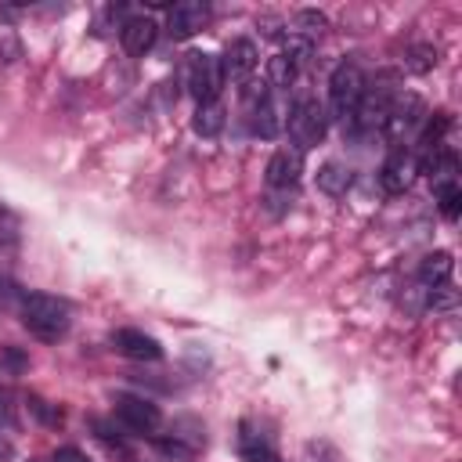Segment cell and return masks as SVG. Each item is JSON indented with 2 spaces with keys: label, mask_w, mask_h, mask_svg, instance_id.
Listing matches in <instances>:
<instances>
[{
  "label": "cell",
  "mask_w": 462,
  "mask_h": 462,
  "mask_svg": "<svg viewBox=\"0 0 462 462\" xmlns=\"http://www.w3.org/2000/svg\"><path fill=\"white\" fill-rule=\"evenodd\" d=\"M18 238H22V220H18V213L0 202V249H14Z\"/></svg>",
  "instance_id": "19"
},
{
  "label": "cell",
  "mask_w": 462,
  "mask_h": 462,
  "mask_svg": "<svg viewBox=\"0 0 462 462\" xmlns=\"http://www.w3.org/2000/svg\"><path fill=\"white\" fill-rule=\"evenodd\" d=\"M437 199H440V213H444L448 220H455V217H458V206H462V191H458V184H455V180L437 184Z\"/></svg>",
  "instance_id": "21"
},
{
  "label": "cell",
  "mask_w": 462,
  "mask_h": 462,
  "mask_svg": "<svg viewBox=\"0 0 462 462\" xmlns=\"http://www.w3.org/2000/svg\"><path fill=\"white\" fill-rule=\"evenodd\" d=\"M422 116H426V108H422V101H419L415 94H393L383 126L390 130V137H401V134L415 130V126L422 123Z\"/></svg>",
  "instance_id": "7"
},
{
  "label": "cell",
  "mask_w": 462,
  "mask_h": 462,
  "mask_svg": "<svg viewBox=\"0 0 462 462\" xmlns=\"http://www.w3.org/2000/svg\"><path fill=\"white\" fill-rule=\"evenodd\" d=\"M206 18H209V7L199 4V0L173 4V11H170V36L188 40V36H195V32L206 25Z\"/></svg>",
  "instance_id": "11"
},
{
  "label": "cell",
  "mask_w": 462,
  "mask_h": 462,
  "mask_svg": "<svg viewBox=\"0 0 462 462\" xmlns=\"http://www.w3.org/2000/svg\"><path fill=\"white\" fill-rule=\"evenodd\" d=\"M51 462H90V455L79 451V448H72V444H65V448H58V451L51 455Z\"/></svg>",
  "instance_id": "22"
},
{
  "label": "cell",
  "mask_w": 462,
  "mask_h": 462,
  "mask_svg": "<svg viewBox=\"0 0 462 462\" xmlns=\"http://www.w3.org/2000/svg\"><path fill=\"white\" fill-rule=\"evenodd\" d=\"M267 79H271V87H278V90L292 87V79H296V61L285 58V54H274V58L267 61Z\"/></svg>",
  "instance_id": "18"
},
{
  "label": "cell",
  "mask_w": 462,
  "mask_h": 462,
  "mask_svg": "<svg viewBox=\"0 0 462 462\" xmlns=\"http://www.w3.org/2000/svg\"><path fill=\"white\" fill-rule=\"evenodd\" d=\"M18 318L43 343H58L69 332V325H72L69 303L58 300V296H47V292H25L18 300Z\"/></svg>",
  "instance_id": "1"
},
{
  "label": "cell",
  "mask_w": 462,
  "mask_h": 462,
  "mask_svg": "<svg viewBox=\"0 0 462 462\" xmlns=\"http://www.w3.org/2000/svg\"><path fill=\"white\" fill-rule=\"evenodd\" d=\"M361 94H365V72L354 61H339L332 69V76H328V105H332V116L339 123H350Z\"/></svg>",
  "instance_id": "2"
},
{
  "label": "cell",
  "mask_w": 462,
  "mask_h": 462,
  "mask_svg": "<svg viewBox=\"0 0 462 462\" xmlns=\"http://www.w3.org/2000/svg\"><path fill=\"white\" fill-rule=\"evenodd\" d=\"M256 43L253 40H245V36H238V40H231L227 47H224V58H220V69H224V79H249V72L256 69Z\"/></svg>",
  "instance_id": "9"
},
{
  "label": "cell",
  "mask_w": 462,
  "mask_h": 462,
  "mask_svg": "<svg viewBox=\"0 0 462 462\" xmlns=\"http://www.w3.org/2000/svg\"><path fill=\"white\" fill-rule=\"evenodd\" d=\"M278 126H282L278 108H274V101L263 94V97L253 105V134H260V137H274V134H278Z\"/></svg>",
  "instance_id": "16"
},
{
  "label": "cell",
  "mask_w": 462,
  "mask_h": 462,
  "mask_svg": "<svg viewBox=\"0 0 462 462\" xmlns=\"http://www.w3.org/2000/svg\"><path fill=\"white\" fill-rule=\"evenodd\" d=\"M415 173H419V166H415L411 152H408V148H393L390 159L383 162V188H386V191H404Z\"/></svg>",
  "instance_id": "12"
},
{
  "label": "cell",
  "mask_w": 462,
  "mask_h": 462,
  "mask_svg": "<svg viewBox=\"0 0 462 462\" xmlns=\"http://www.w3.org/2000/svg\"><path fill=\"white\" fill-rule=\"evenodd\" d=\"M350 170L346 166H339V162H325L321 170H318V188L325 191V195H346V188H350Z\"/></svg>",
  "instance_id": "17"
},
{
  "label": "cell",
  "mask_w": 462,
  "mask_h": 462,
  "mask_svg": "<svg viewBox=\"0 0 462 462\" xmlns=\"http://www.w3.org/2000/svg\"><path fill=\"white\" fill-rule=\"evenodd\" d=\"M238 455H242V462H285L282 451L274 448L271 433L263 426H256V422H242L238 426Z\"/></svg>",
  "instance_id": "6"
},
{
  "label": "cell",
  "mask_w": 462,
  "mask_h": 462,
  "mask_svg": "<svg viewBox=\"0 0 462 462\" xmlns=\"http://www.w3.org/2000/svg\"><path fill=\"white\" fill-rule=\"evenodd\" d=\"M303 173V152L300 148H278L267 159V184L271 188H292Z\"/></svg>",
  "instance_id": "10"
},
{
  "label": "cell",
  "mask_w": 462,
  "mask_h": 462,
  "mask_svg": "<svg viewBox=\"0 0 462 462\" xmlns=\"http://www.w3.org/2000/svg\"><path fill=\"white\" fill-rule=\"evenodd\" d=\"M300 462H343V455L336 451V444H328V440H307L303 444V455H300Z\"/></svg>",
  "instance_id": "20"
},
{
  "label": "cell",
  "mask_w": 462,
  "mask_h": 462,
  "mask_svg": "<svg viewBox=\"0 0 462 462\" xmlns=\"http://www.w3.org/2000/svg\"><path fill=\"white\" fill-rule=\"evenodd\" d=\"M224 105L220 101H202L199 108H195V116H191V130L195 134H202V137H217L220 130H224Z\"/></svg>",
  "instance_id": "15"
},
{
  "label": "cell",
  "mask_w": 462,
  "mask_h": 462,
  "mask_svg": "<svg viewBox=\"0 0 462 462\" xmlns=\"http://www.w3.org/2000/svg\"><path fill=\"white\" fill-rule=\"evenodd\" d=\"M112 411L116 419L130 430V433H155L162 426V411L159 404H152L148 397H137V393H116L112 397Z\"/></svg>",
  "instance_id": "4"
},
{
  "label": "cell",
  "mask_w": 462,
  "mask_h": 462,
  "mask_svg": "<svg viewBox=\"0 0 462 462\" xmlns=\"http://www.w3.org/2000/svg\"><path fill=\"white\" fill-rule=\"evenodd\" d=\"M112 346L123 357H134V361H159L162 357L159 339L148 336V332H141V328H116L112 332Z\"/></svg>",
  "instance_id": "8"
},
{
  "label": "cell",
  "mask_w": 462,
  "mask_h": 462,
  "mask_svg": "<svg viewBox=\"0 0 462 462\" xmlns=\"http://www.w3.org/2000/svg\"><path fill=\"white\" fill-rule=\"evenodd\" d=\"M155 22L152 18H144V14H137V18H126L123 22V29H119V40H123V47L130 51V54H144V51H152V43H155Z\"/></svg>",
  "instance_id": "13"
},
{
  "label": "cell",
  "mask_w": 462,
  "mask_h": 462,
  "mask_svg": "<svg viewBox=\"0 0 462 462\" xmlns=\"http://www.w3.org/2000/svg\"><path fill=\"white\" fill-rule=\"evenodd\" d=\"M285 130H289L292 144L303 152V148L321 144V137H325V130H328V116H325V108H321L314 97H300V101L289 108Z\"/></svg>",
  "instance_id": "3"
},
{
  "label": "cell",
  "mask_w": 462,
  "mask_h": 462,
  "mask_svg": "<svg viewBox=\"0 0 462 462\" xmlns=\"http://www.w3.org/2000/svg\"><path fill=\"white\" fill-rule=\"evenodd\" d=\"M451 267H455V260H451V253H444V249L422 256V263H419V285H422V292L444 285V282L451 278Z\"/></svg>",
  "instance_id": "14"
},
{
  "label": "cell",
  "mask_w": 462,
  "mask_h": 462,
  "mask_svg": "<svg viewBox=\"0 0 462 462\" xmlns=\"http://www.w3.org/2000/svg\"><path fill=\"white\" fill-rule=\"evenodd\" d=\"M29 462H40V458H29Z\"/></svg>",
  "instance_id": "23"
},
{
  "label": "cell",
  "mask_w": 462,
  "mask_h": 462,
  "mask_svg": "<svg viewBox=\"0 0 462 462\" xmlns=\"http://www.w3.org/2000/svg\"><path fill=\"white\" fill-rule=\"evenodd\" d=\"M224 87V69H220V58L217 54H191L188 61V90L191 97L202 105V101H217Z\"/></svg>",
  "instance_id": "5"
}]
</instances>
